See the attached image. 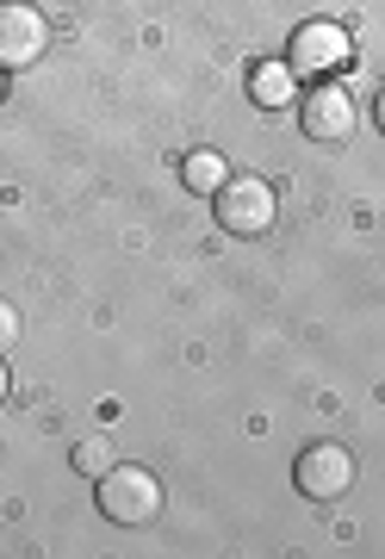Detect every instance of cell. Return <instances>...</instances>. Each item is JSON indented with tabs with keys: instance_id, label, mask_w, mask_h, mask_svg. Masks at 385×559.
Listing matches in <instances>:
<instances>
[{
	"instance_id": "4",
	"label": "cell",
	"mask_w": 385,
	"mask_h": 559,
	"mask_svg": "<svg viewBox=\"0 0 385 559\" xmlns=\"http://www.w3.org/2000/svg\"><path fill=\"white\" fill-rule=\"evenodd\" d=\"M50 50V25L25 0H0V69H32Z\"/></svg>"
},
{
	"instance_id": "1",
	"label": "cell",
	"mask_w": 385,
	"mask_h": 559,
	"mask_svg": "<svg viewBox=\"0 0 385 559\" xmlns=\"http://www.w3.org/2000/svg\"><path fill=\"white\" fill-rule=\"evenodd\" d=\"M212 212H218V230L224 237H267L274 218H280V200H274V187L267 180H224L218 193H212Z\"/></svg>"
},
{
	"instance_id": "12",
	"label": "cell",
	"mask_w": 385,
	"mask_h": 559,
	"mask_svg": "<svg viewBox=\"0 0 385 559\" xmlns=\"http://www.w3.org/2000/svg\"><path fill=\"white\" fill-rule=\"evenodd\" d=\"M380 131H385V100H380Z\"/></svg>"
},
{
	"instance_id": "8",
	"label": "cell",
	"mask_w": 385,
	"mask_h": 559,
	"mask_svg": "<svg viewBox=\"0 0 385 559\" xmlns=\"http://www.w3.org/2000/svg\"><path fill=\"white\" fill-rule=\"evenodd\" d=\"M181 180H187V187H193V193H218V187H224V180H230V175H224V162L212 156V150H200V156H187Z\"/></svg>"
},
{
	"instance_id": "2",
	"label": "cell",
	"mask_w": 385,
	"mask_h": 559,
	"mask_svg": "<svg viewBox=\"0 0 385 559\" xmlns=\"http://www.w3.org/2000/svg\"><path fill=\"white\" fill-rule=\"evenodd\" d=\"M100 516L119 522V528L156 522L163 516V485H156V473H143V466H112L100 479Z\"/></svg>"
},
{
	"instance_id": "11",
	"label": "cell",
	"mask_w": 385,
	"mask_h": 559,
	"mask_svg": "<svg viewBox=\"0 0 385 559\" xmlns=\"http://www.w3.org/2000/svg\"><path fill=\"white\" fill-rule=\"evenodd\" d=\"M0 404H7V360H0Z\"/></svg>"
},
{
	"instance_id": "6",
	"label": "cell",
	"mask_w": 385,
	"mask_h": 559,
	"mask_svg": "<svg viewBox=\"0 0 385 559\" xmlns=\"http://www.w3.org/2000/svg\"><path fill=\"white\" fill-rule=\"evenodd\" d=\"M342 62H348L342 25L311 20V25L292 32V50H286V69H292V75H329V69H342Z\"/></svg>"
},
{
	"instance_id": "9",
	"label": "cell",
	"mask_w": 385,
	"mask_h": 559,
	"mask_svg": "<svg viewBox=\"0 0 385 559\" xmlns=\"http://www.w3.org/2000/svg\"><path fill=\"white\" fill-rule=\"evenodd\" d=\"M75 473H82V479H106V473H112V448H106L100 436L75 441Z\"/></svg>"
},
{
	"instance_id": "10",
	"label": "cell",
	"mask_w": 385,
	"mask_h": 559,
	"mask_svg": "<svg viewBox=\"0 0 385 559\" xmlns=\"http://www.w3.org/2000/svg\"><path fill=\"white\" fill-rule=\"evenodd\" d=\"M13 342H20V311H13V305L0 299V355H7Z\"/></svg>"
},
{
	"instance_id": "3",
	"label": "cell",
	"mask_w": 385,
	"mask_h": 559,
	"mask_svg": "<svg viewBox=\"0 0 385 559\" xmlns=\"http://www.w3.org/2000/svg\"><path fill=\"white\" fill-rule=\"evenodd\" d=\"M292 485H299V498H311V503L348 498V485H354V454H348L342 441H311V448L292 460Z\"/></svg>"
},
{
	"instance_id": "5",
	"label": "cell",
	"mask_w": 385,
	"mask_h": 559,
	"mask_svg": "<svg viewBox=\"0 0 385 559\" xmlns=\"http://www.w3.org/2000/svg\"><path fill=\"white\" fill-rule=\"evenodd\" d=\"M299 131L311 143H348L354 138V100H348L336 81H317L299 100Z\"/></svg>"
},
{
	"instance_id": "7",
	"label": "cell",
	"mask_w": 385,
	"mask_h": 559,
	"mask_svg": "<svg viewBox=\"0 0 385 559\" xmlns=\"http://www.w3.org/2000/svg\"><path fill=\"white\" fill-rule=\"evenodd\" d=\"M249 94H255V106H267V112L292 106V69H286V62H262V69L249 75Z\"/></svg>"
}]
</instances>
